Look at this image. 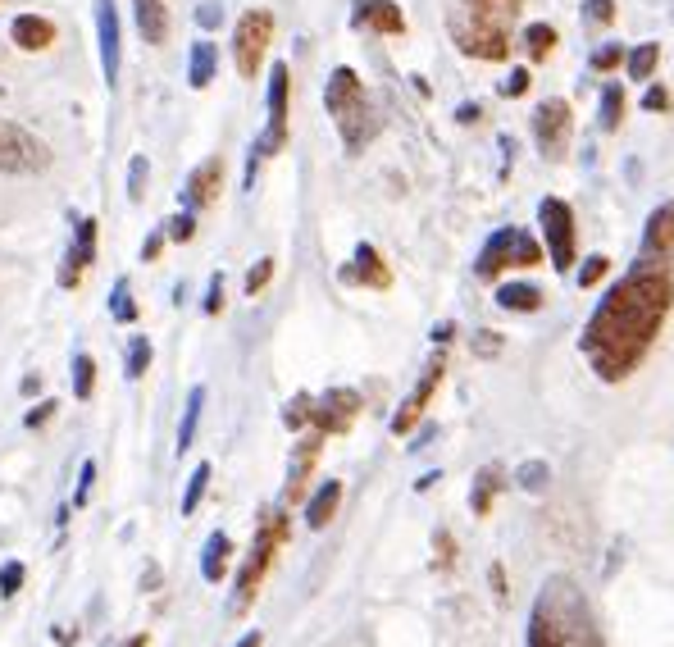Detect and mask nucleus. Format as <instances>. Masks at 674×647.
Returning a JSON list of instances; mask_svg holds the SVG:
<instances>
[{"mask_svg": "<svg viewBox=\"0 0 674 647\" xmlns=\"http://www.w3.org/2000/svg\"><path fill=\"white\" fill-rule=\"evenodd\" d=\"M205 488H210V465L201 461V465L192 470V479H187V492H183V516H192V511L201 507V497H205Z\"/></svg>", "mask_w": 674, "mask_h": 647, "instance_id": "c9c22d12", "label": "nucleus"}, {"mask_svg": "<svg viewBox=\"0 0 674 647\" xmlns=\"http://www.w3.org/2000/svg\"><path fill=\"white\" fill-rule=\"evenodd\" d=\"M351 23H355V28H369V32H383V37H401V32H406V19H401L397 0H355Z\"/></svg>", "mask_w": 674, "mask_h": 647, "instance_id": "2eb2a0df", "label": "nucleus"}, {"mask_svg": "<svg viewBox=\"0 0 674 647\" xmlns=\"http://www.w3.org/2000/svg\"><path fill=\"white\" fill-rule=\"evenodd\" d=\"M543 287H534V283H501L497 287V306L501 310H510V315H534V310H543Z\"/></svg>", "mask_w": 674, "mask_h": 647, "instance_id": "4be33fe9", "label": "nucleus"}, {"mask_svg": "<svg viewBox=\"0 0 674 647\" xmlns=\"http://www.w3.org/2000/svg\"><path fill=\"white\" fill-rule=\"evenodd\" d=\"M196 23H201L205 32H214V28L223 23V5H219V0H205V5H196Z\"/></svg>", "mask_w": 674, "mask_h": 647, "instance_id": "de8ad7c7", "label": "nucleus"}, {"mask_svg": "<svg viewBox=\"0 0 674 647\" xmlns=\"http://www.w3.org/2000/svg\"><path fill=\"white\" fill-rule=\"evenodd\" d=\"M229 556H233L229 534H210V538H205V552H201V580H205V584H219L223 574H229Z\"/></svg>", "mask_w": 674, "mask_h": 647, "instance_id": "393cba45", "label": "nucleus"}, {"mask_svg": "<svg viewBox=\"0 0 674 647\" xmlns=\"http://www.w3.org/2000/svg\"><path fill=\"white\" fill-rule=\"evenodd\" d=\"M674 310V265L670 256L638 251L634 269L602 297L583 328V355L602 383H625L656 346Z\"/></svg>", "mask_w": 674, "mask_h": 647, "instance_id": "f257e3e1", "label": "nucleus"}, {"mask_svg": "<svg viewBox=\"0 0 674 647\" xmlns=\"http://www.w3.org/2000/svg\"><path fill=\"white\" fill-rule=\"evenodd\" d=\"M620 123H625V87H620V83H607V87H602V128L616 132Z\"/></svg>", "mask_w": 674, "mask_h": 647, "instance_id": "c756f323", "label": "nucleus"}, {"mask_svg": "<svg viewBox=\"0 0 674 647\" xmlns=\"http://www.w3.org/2000/svg\"><path fill=\"white\" fill-rule=\"evenodd\" d=\"M123 647H146V634H137V638H128Z\"/></svg>", "mask_w": 674, "mask_h": 647, "instance_id": "680f3d73", "label": "nucleus"}, {"mask_svg": "<svg viewBox=\"0 0 674 647\" xmlns=\"http://www.w3.org/2000/svg\"><path fill=\"white\" fill-rule=\"evenodd\" d=\"M23 561H5V565H0V598H14L19 589H23Z\"/></svg>", "mask_w": 674, "mask_h": 647, "instance_id": "4c0bfd02", "label": "nucleus"}, {"mask_svg": "<svg viewBox=\"0 0 674 647\" xmlns=\"http://www.w3.org/2000/svg\"><path fill=\"white\" fill-rule=\"evenodd\" d=\"M324 105H328V114L337 119V132H342V141H346V151L355 156V151H364L373 137H379V114H373V105H369V96H364V83H360V74L355 68H333V78H328V87H324Z\"/></svg>", "mask_w": 674, "mask_h": 647, "instance_id": "20e7f679", "label": "nucleus"}, {"mask_svg": "<svg viewBox=\"0 0 674 647\" xmlns=\"http://www.w3.org/2000/svg\"><path fill=\"white\" fill-rule=\"evenodd\" d=\"M529 68H515V74H510V83H506V96H524V92H529Z\"/></svg>", "mask_w": 674, "mask_h": 647, "instance_id": "8fccbe9b", "label": "nucleus"}, {"mask_svg": "<svg viewBox=\"0 0 674 647\" xmlns=\"http://www.w3.org/2000/svg\"><path fill=\"white\" fill-rule=\"evenodd\" d=\"M269 41H274V14L269 10H247L238 19V32H233V59H238L242 78L260 74V59H265Z\"/></svg>", "mask_w": 674, "mask_h": 647, "instance_id": "1a4fd4ad", "label": "nucleus"}, {"mask_svg": "<svg viewBox=\"0 0 674 647\" xmlns=\"http://www.w3.org/2000/svg\"><path fill=\"white\" fill-rule=\"evenodd\" d=\"M607 269H611V260H607V256H592V260L579 269V287H597V283L607 278Z\"/></svg>", "mask_w": 674, "mask_h": 647, "instance_id": "a19ab883", "label": "nucleus"}, {"mask_svg": "<svg viewBox=\"0 0 674 647\" xmlns=\"http://www.w3.org/2000/svg\"><path fill=\"white\" fill-rule=\"evenodd\" d=\"M437 479H442V474H424V479H415V492H428Z\"/></svg>", "mask_w": 674, "mask_h": 647, "instance_id": "052dcab7", "label": "nucleus"}, {"mask_svg": "<svg viewBox=\"0 0 674 647\" xmlns=\"http://www.w3.org/2000/svg\"><path fill=\"white\" fill-rule=\"evenodd\" d=\"M165 238H169L165 229H160V233H151V238H146V247H141V260H156V256H160V247H165Z\"/></svg>", "mask_w": 674, "mask_h": 647, "instance_id": "603ef678", "label": "nucleus"}, {"mask_svg": "<svg viewBox=\"0 0 674 647\" xmlns=\"http://www.w3.org/2000/svg\"><path fill=\"white\" fill-rule=\"evenodd\" d=\"M515 483H519L524 492H547V483H552V465H547V461H524V465H519V474H515Z\"/></svg>", "mask_w": 674, "mask_h": 647, "instance_id": "473e14b6", "label": "nucleus"}, {"mask_svg": "<svg viewBox=\"0 0 674 647\" xmlns=\"http://www.w3.org/2000/svg\"><path fill=\"white\" fill-rule=\"evenodd\" d=\"M360 415V392L351 388H328L324 397H315V415H310V428L319 434H346Z\"/></svg>", "mask_w": 674, "mask_h": 647, "instance_id": "ddd939ff", "label": "nucleus"}, {"mask_svg": "<svg viewBox=\"0 0 674 647\" xmlns=\"http://www.w3.org/2000/svg\"><path fill=\"white\" fill-rule=\"evenodd\" d=\"M492 584H497V593H501V598L510 593V589H506V570H501V565H492Z\"/></svg>", "mask_w": 674, "mask_h": 647, "instance_id": "6e6d98bb", "label": "nucleus"}, {"mask_svg": "<svg viewBox=\"0 0 674 647\" xmlns=\"http://www.w3.org/2000/svg\"><path fill=\"white\" fill-rule=\"evenodd\" d=\"M146 370H151V342H146V337H132L128 342V379H141Z\"/></svg>", "mask_w": 674, "mask_h": 647, "instance_id": "e433bc0d", "label": "nucleus"}, {"mask_svg": "<svg viewBox=\"0 0 674 647\" xmlns=\"http://www.w3.org/2000/svg\"><path fill=\"white\" fill-rule=\"evenodd\" d=\"M501 488H506V470H501L497 461H492V465H483V470L474 474V492H470V507H474V516H492V507H497Z\"/></svg>", "mask_w": 674, "mask_h": 647, "instance_id": "412c9836", "label": "nucleus"}, {"mask_svg": "<svg viewBox=\"0 0 674 647\" xmlns=\"http://www.w3.org/2000/svg\"><path fill=\"white\" fill-rule=\"evenodd\" d=\"M269 278H274V260L265 256V260H260V265H256V269L247 274V297H256V292H265V283H269Z\"/></svg>", "mask_w": 674, "mask_h": 647, "instance_id": "37998d69", "label": "nucleus"}, {"mask_svg": "<svg viewBox=\"0 0 674 647\" xmlns=\"http://www.w3.org/2000/svg\"><path fill=\"white\" fill-rule=\"evenodd\" d=\"M524 647H607L602 625H597V616H592V607H588V598L579 593L574 580L552 574V580L538 589Z\"/></svg>", "mask_w": 674, "mask_h": 647, "instance_id": "f03ea898", "label": "nucleus"}, {"mask_svg": "<svg viewBox=\"0 0 674 647\" xmlns=\"http://www.w3.org/2000/svg\"><path fill=\"white\" fill-rule=\"evenodd\" d=\"M92 260H96V220H78V238H73L68 260H64V269H59V287H73Z\"/></svg>", "mask_w": 674, "mask_h": 647, "instance_id": "a211bd4d", "label": "nucleus"}, {"mask_svg": "<svg viewBox=\"0 0 674 647\" xmlns=\"http://www.w3.org/2000/svg\"><path fill=\"white\" fill-rule=\"evenodd\" d=\"M337 501H342V483H337V479H324V483L315 488V497L306 501V525H310V529H324V525L337 516Z\"/></svg>", "mask_w": 674, "mask_h": 647, "instance_id": "b1692460", "label": "nucleus"}, {"mask_svg": "<svg viewBox=\"0 0 674 647\" xmlns=\"http://www.w3.org/2000/svg\"><path fill=\"white\" fill-rule=\"evenodd\" d=\"M524 50H529V59H547L556 50V28L552 23H529V32H524Z\"/></svg>", "mask_w": 674, "mask_h": 647, "instance_id": "7c9ffc66", "label": "nucleus"}, {"mask_svg": "<svg viewBox=\"0 0 674 647\" xmlns=\"http://www.w3.org/2000/svg\"><path fill=\"white\" fill-rule=\"evenodd\" d=\"M92 388H96V361H92L87 351H78V355H73V397L87 401Z\"/></svg>", "mask_w": 674, "mask_h": 647, "instance_id": "2f4dec72", "label": "nucleus"}, {"mask_svg": "<svg viewBox=\"0 0 674 647\" xmlns=\"http://www.w3.org/2000/svg\"><path fill=\"white\" fill-rule=\"evenodd\" d=\"M643 105H647V110H670V92H665V87H652V92L643 96Z\"/></svg>", "mask_w": 674, "mask_h": 647, "instance_id": "864d4df0", "label": "nucleus"}, {"mask_svg": "<svg viewBox=\"0 0 674 647\" xmlns=\"http://www.w3.org/2000/svg\"><path fill=\"white\" fill-rule=\"evenodd\" d=\"M46 165H50V156L41 141L32 132H23L19 123L0 119V174H37Z\"/></svg>", "mask_w": 674, "mask_h": 647, "instance_id": "9d476101", "label": "nucleus"}, {"mask_svg": "<svg viewBox=\"0 0 674 647\" xmlns=\"http://www.w3.org/2000/svg\"><path fill=\"white\" fill-rule=\"evenodd\" d=\"M656 64H661V46H656V41H643L638 50H629V55H625V68H629V78H638V83L656 74Z\"/></svg>", "mask_w": 674, "mask_h": 647, "instance_id": "c85d7f7f", "label": "nucleus"}, {"mask_svg": "<svg viewBox=\"0 0 674 647\" xmlns=\"http://www.w3.org/2000/svg\"><path fill=\"white\" fill-rule=\"evenodd\" d=\"M310 415H315V397H310V392H296V397L283 406V424H287V428H306Z\"/></svg>", "mask_w": 674, "mask_h": 647, "instance_id": "f704fd0d", "label": "nucleus"}, {"mask_svg": "<svg viewBox=\"0 0 674 647\" xmlns=\"http://www.w3.org/2000/svg\"><path fill=\"white\" fill-rule=\"evenodd\" d=\"M201 406H205V388L196 383L187 392V406H183V424H178V452H187L196 443V424H201Z\"/></svg>", "mask_w": 674, "mask_h": 647, "instance_id": "bb28decb", "label": "nucleus"}, {"mask_svg": "<svg viewBox=\"0 0 674 647\" xmlns=\"http://www.w3.org/2000/svg\"><path fill=\"white\" fill-rule=\"evenodd\" d=\"M324 438L328 434H319V428H310V434L296 443V456H292V470H287V501H301V492H306V479H310V470H315V461H319V447H324Z\"/></svg>", "mask_w": 674, "mask_h": 647, "instance_id": "dca6fc26", "label": "nucleus"}, {"mask_svg": "<svg viewBox=\"0 0 674 647\" xmlns=\"http://www.w3.org/2000/svg\"><path fill=\"white\" fill-rule=\"evenodd\" d=\"M137 32L160 46L169 37V14H165V0H137Z\"/></svg>", "mask_w": 674, "mask_h": 647, "instance_id": "a878e982", "label": "nucleus"}, {"mask_svg": "<svg viewBox=\"0 0 674 647\" xmlns=\"http://www.w3.org/2000/svg\"><path fill=\"white\" fill-rule=\"evenodd\" d=\"M583 19H588V23H611V19H616V0H588Z\"/></svg>", "mask_w": 674, "mask_h": 647, "instance_id": "49530a36", "label": "nucleus"}, {"mask_svg": "<svg viewBox=\"0 0 674 647\" xmlns=\"http://www.w3.org/2000/svg\"><path fill=\"white\" fill-rule=\"evenodd\" d=\"M96 32H101L105 83H114L119 78V10H114V0H96Z\"/></svg>", "mask_w": 674, "mask_h": 647, "instance_id": "f3484780", "label": "nucleus"}, {"mask_svg": "<svg viewBox=\"0 0 674 647\" xmlns=\"http://www.w3.org/2000/svg\"><path fill=\"white\" fill-rule=\"evenodd\" d=\"M50 415H55V401H41L37 410H28V419H23V424H28V428H41Z\"/></svg>", "mask_w": 674, "mask_h": 647, "instance_id": "3c124183", "label": "nucleus"}, {"mask_svg": "<svg viewBox=\"0 0 674 647\" xmlns=\"http://www.w3.org/2000/svg\"><path fill=\"white\" fill-rule=\"evenodd\" d=\"M456 119H461V123H474V119H479V105H461Z\"/></svg>", "mask_w": 674, "mask_h": 647, "instance_id": "4d7b16f0", "label": "nucleus"}, {"mask_svg": "<svg viewBox=\"0 0 674 647\" xmlns=\"http://www.w3.org/2000/svg\"><path fill=\"white\" fill-rule=\"evenodd\" d=\"M570 128H574V110L565 96H552L534 110V141L547 165H561L565 151H570Z\"/></svg>", "mask_w": 674, "mask_h": 647, "instance_id": "6e6552de", "label": "nucleus"}, {"mask_svg": "<svg viewBox=\"0 0 674 647\" xmlns=\"http://www.w3.org/2000/svg\"><path fill=\"white\" fill-rule=\"evenodd\" d=\"M174 242H192V233H196V220H192V210H183V214H174L169 220V229H165Z\"/></svg>", "mask_w": 674, "mask_h": 647, "instance_id": "79ce46f5", "label": "nucleus"}, {"mask_svg": "<svg viewBox=\"0 0 674 647\" xmlns=\"http://www.w3.org/2000/svg\"><path fill=\"white\" fill-rule=\"evenodd\" d=\"M433 552H437V570H452V561H456V543H452V534H446V529H437L433 534Z\"/></svg>", "mask_w": 674, "mask_h": 647, "instance_id": "ea45409f", "label": "nucleus"}, {"mask_svg": "<svg viewBox=\"0 0 674 647\" xmlns=\"http://www.w3.org/2000/svg\"><path fill=\"white\" fill-rule=\"evenodd\" d=\"M534 265H543L538 238H529L524 229H497V233L483 242V251H479V260H474V274H479L483 283H492V278H501L506 269H534Z\"/></svg>", "mask_w": 674, "mask_h": 647, "instance_id": "423d86ee", "label": "nucleus"}, {"mask_svg": "<svg viewBox=\"0 0 674 647\" xmlns=\"http://www.w3.org/2000/svg\"><path fill=\"white\" fill-rule=\"evenodd\" d=\"M452 333H456V324H437V328H433V342H446Z\"/></svg>", "mask_w": 674, "mask_h": 647, "instance_id": "13d9d810", "label": "nucleus"}, {"mask_svg": "<svg viewBox=\"0 0 674 647\" xmlns=\"http://www.w3.org/2000/svg\"><path fill=\"white\" fill-rule=\"evenodd\" d=\"M442 374H446V355H433V361H428V370H424V379L415 383V392H410V397L401 401V410L392 415V434H397V438H406L410 428L424 419V410H428V401H433V392H437Z\"/></svg>", "mask_w": 674, "mask_h": 647, "instance_id": "f8f14e48", "label": "nucleus"}, {"mask_svg": "<svg viewBox=\"0 0 674 647\" xmlns=\"http://www.w3.org/2000/svg\"><path fill=\"white\" fill-rule=\"evenodd\" d=\"M287 87H292L287 64H274V74H269V128L251 147L256 156H278L283 151V141H287Z\"/></svg>", "mask_w": 674, "mask_h": 647, "instance_id": "9b49d317", "label": "nucleus"}, {"mask_svg": "<svg viewBox=\"0 0 674 647\" xmlns=\"http://www.w3.org/2000/svg\"><path fill=\"white\" fill-rule=\"evenodd\" d=\"M342 283H351V287H373V292H388L392 287V269H388V260L373 251L369 242H360L355 247V260L351 265H342V274H337Z\"/></svg>", "mask_w": 674, "mask_h": 647, "instance_id": "4468645a", "label": "nucleus"}, {"mask_svg": "<svg viewBox=\"0 0 674 647\" xmlns=\"http://www.w3.org/2000/svg\"><path fill=\"white\" fill-rule=\"evenodd\" d=\"M538 224H543V238H547V256H552V269L565 274L574 269L579 260V238H574V210L561 201V196H543L538 201Z\"/></svg>", "mask_w": 674, "mask_h": 647, "instance_id": "0eeeda50", "label": "nucleus"}, {"mask_svg": "<svg viewBox=\"0 0 674 647\" xmlns=\"http://www.w3.org/2000/svg\"><path fill=\"white\" fill-rule=\"evenodd\" d=\"M643 251L647 256H674V201L656 205L643 229Z\"/></svg>", "mask_w": 674, "mask_h": 647, "instance_id": "aec40b11", "label": "nucleus"}, {"mask_svg": "<svg viewBox=\"0 0 674 647\" xmlns=\"http://www.w3.org/2000/svg\"><path fill=\"white\" fill-rule=\"evenodd\" d=\"M37 388H41V374H28V379H23V397H32Z\"/></svg>", "mask_w": 674, "mask_h": 647, "instance_id": "bf43d9fd", "label": "nucleus"}, {"mask_svg": "<svg viewBox=\"0 0 674 647\" xmlns=\"http://www.w3.org/2000/svg\"><path fill=\"white\" fill-rule=\"evenodd\" d=\"M260 643H265V634H260V629H251V634H242V638H238V647H260Z\"/></svg>", "mask_w": 674, "mask_h": 647, "instance_id": "5fc2aeb1", "label": "nucleus"}, {"mask_svg": "<svg viewBox=\"0 0 674 647\" xmlns=\"http://www.w3.org/2000/svg\"><path fill=\"white\" fill-rule=\"evenodd\" d=\"M110 315H114L119 324H132V319H137V301H132L128 278H119V283H114V292H110Z\"/></svg>", "mask_w": 674, "mask_h": 647, "instance_id": "72a5a7b5", "label": "nucleus"}, {"mask_svg": "<svg viewBox=\"0 0 674 647\" xmlns=\"http://www.w3.org/2000/svg\"><path fill=\"white\" fill-rule=\"evenodd\" d=\"M515 19H519V0H456L452 5V41L470 59L501 64L510 55Z\"/></svg>", "mask_w": 674, "mask_h": 647, "instance_id": "7ed1b4c3", "label": "nucleus"}, {"mask_svg": "<svg viewBox=\"0 0 674 647\" xmlns=\"http://www.w3.org/2000/svg\"><path fill=\"white\" fill-rule=\"evenodd\" d=\"M620 64H625V50H620V46H602V50L592 55V68H597V74H611V68H620Z\"/></svg>", "mask_w": 674, "mask_h": 647, "instance_id": "c03bdc74", "label": "nucleus"}, {"mask_svg": "<svg viewBox=\"0 0 674 647\" xmlns=\"http://www.w3.org/2000/svg\"><path fill=\"white\" fill-rule=\"evenodd\" d=\"M92 483H96V461H83V474H78V492H73V507H87V497H92Z\"/></svg>", "mask_w": 674, "mask_h": 647, "instance_id": "a18cd8bd", "label": "nucleus"}, {"mask_svg": "<svg viewBox=\"0 0 674 647\" xmlns=\"http://www.w3.org/2000/svg\"><path fill=\"white\" fill-rule=\"evenodd\" d=\"M223 310V274L210 278V292H205V315H219Z\"/></svg>", "mask_w": 674, "mask_h": 647, "instance_id": "09e8293b", "label": "nucleus"}, {"mask_svg": "<svg viewBox=\"0 0 674 647\" xmlns=\"http://www.w3.org/2000/svg\"><path fill=\"white\" fill-rule=\"evenodd\" d=\"M10 37H14L23 50H46V46L55 41V23L41 19V14H19V19L10 23Z\"/></svg>", "mask_w": 674, "mask_h": 647, "instance_id": "5701e85b", "label": "nucleus"}, {"mask_svg": "<svg viewBox=\"0 0 674 647\" xmlns=\"http://www.w3.org/2000/svg\"><path fill=\"white\" fill-rule=\"evenodd\" d=\"M210 78H214V41H196L192 64H187V83L201 92V87H210Z\"/></svg>", "mask_w": 674, "mask_h": 647, "instance_id": "cd10ccee", "label": "nucleus"}, {"mask_svg": "<svg viewBox=\"0 0 674 647\" xmlns=\"http://www.w3.org/2000/svg\"><path fill=\"white\" fill-rule=\"evenodd\" d=\"M283 538H287V520H283L278 511H265V520H260V529H256V543H251V556H247V565L238 570L233 611H247V607H251V598L260 593V584H265V574H269V565H274Z\"/></svg>", "mask_w": 674, "mask_h": 647, "instance_id": "39448f33", "label": "nucleus"}, {"mask_svg": "<svg viewBox=\"0 0 674 647\" xmlns=\"http://www.w3.org/2000/svg\"><path fill=\"white\" fill-rule=\"evenodd\" d=\"M146 196V156H132L128 165V201H141Z\"/></svg>", "mask_w": 674, "mask_h": 647, "instance_id": "58836bf2", "label": "nucleus"}, {"mask_svg": "<svg viewBox=\"0 0 674 647\" xmlns=\"http://www.w3.org/2000/svg\"><path fill=\"white\" fill-rule=\"evenodd\" d=\"M219 183H223V160H219V156L201 160V165L192 169V178H187L183 205H187V210H201V205H210V201L219 196Z\"/></svg>", "mask_w": 674, "mask_h": 647, "instance_id": "6ab92c4d", "label": "nucleus"}]
</instances>
